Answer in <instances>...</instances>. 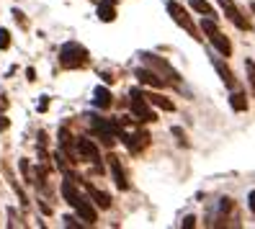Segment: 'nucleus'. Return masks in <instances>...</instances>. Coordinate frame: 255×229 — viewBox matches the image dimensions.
I'll return each mask as SVG.
<instances>
[{
  "mask_svg": "<svg viewBox=\"0 0 255 229\" xmlns=\"http://www.w3.org/2000/svg\"><path fill=\"white\" fill-rule=\"evenodd\" d=\"M212 65H214V70L219 72V78H222V83H224V85H227V88L232 90V88H235V75H232V70H230L227 65H224L222 59H212Z\"/></svg>",
  "mask_w": 255,
  "mask_h": 229,
  "instance_id": "12",
  "label": "nucleus"
},
{
  "mask_svg": "<svg viewBox=\"0 0 255 229\" xmlns=\"http://www.w3.org/2000/svg\"><path fill=\"white\" fill-rule=\"evenodd\" d=\"M85 59H88V52H85L83 44H78V41H67L65 47L59 49V62H62V67H70V70L83 67Z\"/></svg>",
  "mask_w": 255,
  "mask_h": 229,
  "instance_id": "1",
  "label": "nucleus"
},
{
  "mask_svg": "<svg viewBox=\"0 0 255 229\" xmlns=\"http://www.w3.org/2000/svg\"><path fill=\"white\" fill-rule=\"evenodd\" d=\"M62 222H65V227H72V229H80V227H83V224H80L78 219H75V217H70V214H67V217H65Z\"/></svg>",
  "mask_w": 255,
  "mask_h": 229,
  "instance_id": "21",
  "label": "nucleus"
},
{
  "mask_svg": "<svg viewBox=\"0 0 255 229\" xmlns=\"http://www.w3.org/2000/svg\"><path fill=\"white\" fill-rule=\"evenodd\" d=\"M85 191H88V196H91L93 201H96L98 209H109V206H111V196H109V193L98 191L96 186H85Z\"/></svg>",
  "mask_w": 255,
  "mask_h": 229,
  "instance_id": "13",
  "label": "nucleus"
},
{
  "mask_svg": "<svg viewBox=\"0 0 255 229\" xmlns=\"http://www.w3.org/2000/svg\"><path fill=\"white\" fill-rule=\"evenodd\" d=\"M98 18L103 23H109L116 18V5H114V0H101V5H98Z\"/></svg>",
  "mask_w": 255,
  "mask_h": 229,
  "instance_id": "14",
  "label": "nucleus"
},
{
  "mask_svg": "<svg viewBox=\"0 0 255 229\" xmlns=\"http://www.w3.org/2000/svg\"><path fill=\"white\" fill-rule=\"evenodd\" d=\"M173 136H178V142L186 147V134H183V129H178V126H175V129H173Z\"/></svg>",
  "mask_w": 255,
  "mask_h": 229,
  "instance_id": "22",
  "label": "nucleus"
},
{
  "mask_svg": "<svg viewBox=\"0 0 255 229\" xmlns=\"http://www.w3.org/2000/svg\"><path fill=\"white\" fill-rule=\"evenodd\" d=\"M168 13L173 16V21H175L178 26L186 28V31L191 34V39H201V36H199V26L193 23V18L183 10V5H181V3H175V0H168Z\"/></svg>",
  "mask_w": 255,
  "mask_h": 229,
  "instance_id": "2",
  "label": "nucleus"
},
{
  "mask_svg": "<svg viewBox=\"0 0 255 229\" xmlns=\"http://www.w3.org/2000/svg\"><path fill=\"white\" fill-rule=\"evenodd\" d=\"M188 5L196 13H201V16H212V13H214V5L206 3V0H188Z\"/></svg>",
  "mask_w": 255,
  "mask_h": 229,
  "instance_id": "17",
  "label": "nucleus"
},
{
  "mask_svg": "<svg viewBox=\"0 0 255 229\" xmlns=\"http://www.w3.org/2000/svg\"><path fill=\"white\" fill-rule=\"evenodd\" d=\"M147 101H149V103H155L157 109H162V111H175V103H173L170 98L160 96V93H149V96H147Z\"/></svg>",
  "mask_w": 255,
  "mask_h": 229,
  "instance_id": "16",
  "label": "nucleus"
},
{
  "mask_svg": "<svg viewBox=\"0 0 255 229\" xmlns=\"http://www.w3.org/2000/svg\"><path fill=\"white\" fill-rule=\"evenodd\" d=\"M232 209H235V204H232V198H219V204H217V224H222L224 219H230V214H232Z\"/></svg>",
  "mask_w": 255,
  "mask_h": 229,
  "instance_id": "15",
  "label": "nucleus"
},
{
  "mask_svg": "<svg viewBox=\"0 0 255 229\" xmlns=\"http://www.w3.org/2000/svg\"><path fill=\"white\" fill-rule=\"evenodd\" d=\"M72 209L78 211V217H80V219H83L85 224H96V219H98V214H96V209H93L91 204L85 201V196H83L80 201H78V204L72 206Z\"/></svg>",
  "mask_w": 255,
  "mask_h": 229,
  "instance_id": "10",
  "label": "nucleus"
},
{
  "mask_svg": "<svg viewBox=\"0 0 255 229\" xmlns=\"http://www.w3.org/2000/svg\"><path fill=\"white\" fill-rule=\"evenodd\" d=\"M129 98H131V101H129V109H131V114L137 116L139 121H155V118H157L152 111H149V106H147L149 101L142 96V90H139V88H134L131 93H129Z\"/></svg>",
  "mask_w": 255,
  "mask_h": 229,
  "instance_id": "3",
  "label": "nucleus"
},
{
  "mask_svg": "<svg viewBox=\"0 0 255 229\" xmlns=\"http://www.w3.org/2000/svg\"><path fill=\"white\" fill-rule=\"evenodd\" d=\"M248 206H250V211L255 214V191H250V196H248Z\"/></svg>",
  "mask_w": 255,
  "mask_h": 229,
  "instance_id": "24",
  "label": "nucleus"
},
{
  "mask_svg": "<svg viewBox=\"0 0 255 229\" xmlns=\"http://www.w3.org/2000/svg\"><path fill=\"white\" fill-rule=\"evenodd\" d=\"M134 78H137L142 85H152V88H162L165 85V80L152 67H137V70H134Z\"/></svg>",
  "mask_w": 255,
  "mask_h": 229,
  "instance_id": "6",
  "label": "nucleus"
},
{
  "mask_svg": "<svg viewBox=\"0 0 255 229\" xmlns=\"http://www.w3.org/2000/svg\"><path fill=\"white\" fill-rule=\"evenodd\" d=\"M230 106L235 111H248V101H245V96L243 93H235L232 90V96H230Z\"/></svg>",
  "mask_w": 255,
  "mask_h": 229,
  "instance_id": "18",
  "label": "nucleus"
},
{
  "mask_svg": "<svg viewBox=\"0 0 255 229\" xmlns=\"http://www.w3.org/2000/svg\"><path fill=\"white\" fill-rule=\"evenodd\" d=\"M3 129H8V118L0 116V131H3Z\"/></svg>",
  "mask_w": 255,
  "mask_h": 229,
  "instance_id": "25",
  "label": "nucleus"
},
{
  "mask_svg": "<svg viewBox=\"0 0 255 229\" xmlns=\"http://www.w3.org/2000/svg\"><path fill=\"white\" fill-rule=\"evenodd\" d=\"M193 224H196V217H186V219L181 222V227H183V229H188V227H193Z\"/></svg>",
  "mask_w": 255,
  "mask_h": 229,
  "instance_id": "23",
  "label": "nucleus"
},
{
  "mask_svg": "<svg viewBox=\"0 0 255 229\" xmlns=\"http://www.w3.org/2000/svg\"><path fill=\"white\" fill-rule=\"evenodd\" d=\"M139 57H142V62H147L149 67H152L155 72H162L165 78H168L170 83H181V75H178L168 62H165L162 57H157V54H149V52H139Z\"/></svg>",
  "mask_w": 255,
  "mask_h": 229,
  "instance_id": "4",
  "label": "nucleus"
},
{
  "mask_svg": "<svg viewBox=\"0 0 255 229\" xmlns=\"http://www.w3.org/2000/svg\"><path fill=\"white\" fill-rule=\"evenodd\" d=\"M217 3L224 8V13H227V18H230L237 28H243V31H250V21L243 16V13H240V8L232 3V0H217Z\"/></svg>",
  "mask_w": 255,
  "mask_h": 229,
  "instance_id": "5",
  "label": "nucleus"
},
{
  "mask_svg": "<svg viewBox=\"0 0 255 229\" xmlns=\"http://www.w3.org/2000/svg\"><path fill=\"white\" fill-rule=\"evenodd\" d=\"M250 10H253V13H255V3H250Z\"/></svg>",
  "mask_w": 255,
  "mask_h": 229,
  "instance_id": "26",
  "label": "nucleus"
},
{
  "mask_svg": "<svg viewBox=\"0 0 255 229\" xmlns=\"http://www.w3.org/2000/svg\"><path fill=\"white\" fill-rule=\"evenodd\" d=\"M209 41H212V47H217V49H219V54H222V57H230V54H232V44H230V39H227V36H224V34L219 31V28H214V31L209 34Z\"/></svg>",
  "mask_w": 255,
  "mask_h": 229,
  "instance_id": "9",
  "label": "nucleus"
},
{
  "mask_svg": "<svg viewBox=\"0 0 255 229\" xmlns=\"http://www.w3.org/2000/svg\"><path fill=\"white\" fill-rule=\"evenodd\" d=\"M245 70H248V80H250V85L255 90V62H253V59H248V62H245Z\"/></svg>",
  "mask_w": 255,
  "mask_h": 229,
  "instance_id": "19",
  "label": "nucleus"
},
{
  "mask_svg": "<svg viewBox=\"0 0 255 229\" xmlns=\"http://www.w3.org/2000/svg\"><path fill=\"white\" fill-rule=\"evenodd\" d=\"M109 167H111V173H114V183H116V188H119V191H127V188H129V183H127L124 167H122V162H119V157L109 155Z\"/></svg>",
  "mask_w": 255,
  "mask_h": 229,
  "instance_id": "8",
  "label": "nucleus"
},
{
  "mask_svg": "<svg viewBox=\"0 0 255 229\" xmlns=\"http://www.w3.org/2000/svg\"><path fill=\"white\" fill-rule=\"evenodd\" d=\"M93 103H96V109H111V103H114L111 90L103 88V85H98V88L93 90Z\"/></svg>",
  "mask_w": 255,
  "mask_h": 229,
  "instance_id": "11",
  "label": "nucleus"
},
{
  "mask_svg": "<svg viewBox=\"0 0 255 229\" xmlns=\"http://www.w3.org/2000/svg\"><path fill=\"white\" fill-rule=\"evenodd\" d=\"M78 152L83 155V160L93 162L98 170H101V155H98V147H96L91 139H78Z\"/></svg>",
  "mask_w": 255,
  "mask_h": 229,
  "instance_id": "7",
  "label": "nucleus"
},
{
  "mask_svg": "<svg viewBox=\"0 0 255 229\" xmlns=\"http://www.w3.org/2000/svg\"><path fill=\"white\" fill-rule=\"evenodd\" d=\"M10 47V34L8 28H0V49H8Z\"/></svg>",
  "mask_w": 255,
  "mask_h": 229,
  "instance_id": "20",
  "label": "nucleus"
}]
</instances>
